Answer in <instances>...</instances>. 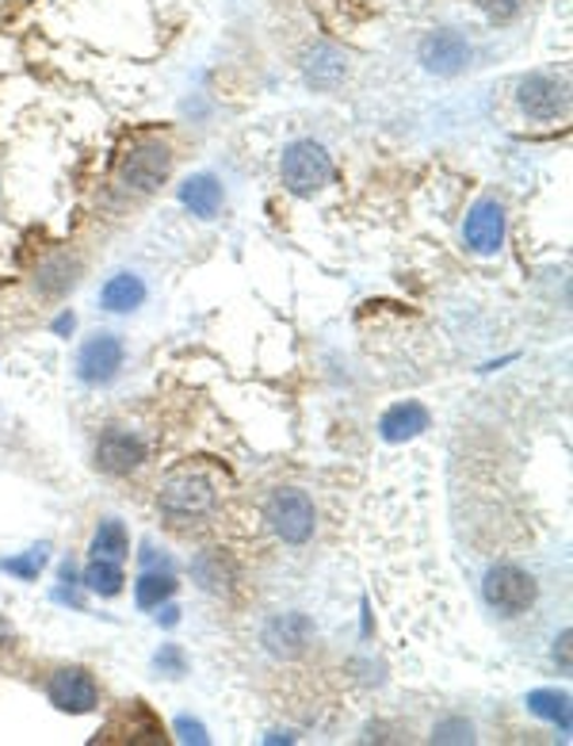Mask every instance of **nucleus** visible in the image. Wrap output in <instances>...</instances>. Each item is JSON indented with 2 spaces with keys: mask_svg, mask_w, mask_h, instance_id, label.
<instances>
[{
  "mask_svg": "<svg viewBox=\"0 0 573 746\" xmlns=\"http://www.w3.org/2000/svg\"><path fill=\"white\" fill-rule=\"evenodd\" d=\"M482 597H486V605L494 608L497 616L516 621V616H524L531 605H536L539 582H536V574H528L516 563H494L486 571V579H482Z\"/></svg>",
  "mask_w": 573,
  "mask_h": 746,
  "instance_id": "nucleus-1",
  "label": "nucleus"
},
{
  "mask_svg": "<svg viewBox=\"0 0 573 746\" xmlns=\"http://www.w3.org/2000/svg\"><path fill=\"white\" fill-rule=\"evenodd\" d=\"M218 505V491L207 475L199 471H176L161 483L157 494V509L165 513L168 520H199L207 513H214Z\"/></svg>",
  "mask_w": 573,
  "mask_h": 746,
  "instance_id": "nucleus-2",
  "label": "nucleus"
},
{
  "mask_svg": "<svg viewBox=\"0 0 573 746\" xmlns=\"http://www.w3.org/2000/svg\"><path fill=\"white\" fill-rule=\"evenodd\" d=\"M279 176H284L287 191L295 196H313L333 180V157L321 142L313 139H295L279 157Z\"/></svg>",
  "mask_w": 573,
  "mask_h": 746,
  "instance_id": "nucleus-3",
  "label": "nucleus"
},
{
  "mask_svg": "<svg viewBox=\"0 0 573 746\" xmlns=\"http://www.w3.org/2000/svg\"><path fill=\"white\" fill-rule=\"evenodd\" d=\"M264 520H268V528L279 536V540L298 548V544L310 540L313 528H318V509H313V502L306 491L279 486V491H272L268 502H264Z\"/></svg>",
  "mask_w": 573,
  "mask_h": 746,
  "instance_id": "nucleus-4",
  "label": "nucleus"
},
{
  "mask_svg": "<svg viewBox=\"0 0 573 746\" xmlns=\"http://www.w3.org/2000/svg\"><path fill=\"white\" fill-rule=\"evenodd\" d=\"M168 173H173V150H168L165 142L153 139V142H139V146L123 157V165H119V184L150 196V191H157L161 184L168 180Z\"/></svg>",
  "mask_w": 573,
  "mask_h": 746,
  "instance_id": "nucleus-5",
  "label": "nucleus"
},
{
  "mask_svg": "<svg viewBox=\"0 0 573 746\" xmlns=\"http://www.w3.org/2000/svg\"><path fill=\"white\" fill-rule=\"evenodd\" d=\"M126 349L115 333H92L77 352V380L88 387H108L123 372Z\"/></svg>",
  "mask_w": 573,
  "mask_h": 746,
  "instance_id": "nucleus-6",
  "label": "nucleus"
},
{
  "mask_svg": "<svg viewBox=\"0 0 573 746\" xmlns=\"http://www.w3.org/2000/svg\"><path fill=\"white\" fill-rule=\"evenodd\" d=\"M46 696L58 712H69V716H88L100 704V685L96 678L85 670V666H62V670L51 673L46 681Z\"/></svg>",
  "mask_w": 573,
  "mask_h": 746,
  "instance_id": "nucleus-7",
  "label": "nucleus"
},
{
  "mask_svg": "<svg viewBox=\"0 0 573 746\" xmlns=\"http://www.w3.org/2000/svg\"><path fill=\"white\" fill-rule=\"evenodd\" d=\"M417 58L421 66L436 77H455L471 66V43H466L463 31L455 28H436L421 39L417 46Z\"/></svg>",
  "mask_w": 573,
  "mask_h": 746,
  "instance_id": "nucleus-8",
  "label": "nucleus"
},
{
  "mask_svg": "<svg viewBox=\"0 0 573 746\" xmlns=\"http://www.w3.org/2000/svg\"><path fill=\"white\" fill-rule=\"evenodd\" d=\"M516 100H520L528 119L551 123V119H562L570 111V88L551 74H528L520 88H516Z\"/></svg>",
  "mask_w": 573,
  "mask_h": 746,
  "instance_id": "nucleus-9",
  "label": "nucleus"
},
{
  "mask_svg": "<svg viewBox=\"0 0 573 746\" xmlns=\"http://www.w3.org/2000/svg\"><path fill=\"white\" fill-rule=\"evenodd\" d=\"M145 463V440L131 429H108L96 440V468L108 475H131Z\"/></svg>",
  "mask_w": 573,
  "mask_h": 746,
  "instance_id": "nucleus-10",
  "label": "nucleus"
},
{
  "mask_svg": "<svg viewBox=\"0 0 573 746\" xmlns=\"http://www.w3.org/2000/svg\"><path fill=\"white\" fill-rule=\"evenodd\" d=\"M463 242L482 256H494L505 245V207L497 199H478L471 207L463 222Z\"/></svg>",
  "mask_w": 573,
  "mask_h": 746,
  "instance_id": "nucleus-11",
  "label": "nucleus"
},
{
  "mask_svg": "<svg viewBox=\"0 0 573 746\" xmlns=\"http://www.w3.org/2000/svg\"><path fill=\"white\" fill-rule=\"evenodd\" d=\"M313 621L306 613H279L264 624V647H268L276 659H298V655L310 647L313 639Z\"/></svg>",
  "mask_w": 573,
  "mask_h": 746,
  "instance_id": "nucleus-12",
  "label": "nucleus"
},
{
  "mask_svg": "<svg viewBox=\"0 0 573 746\" xmlns=\"http://www.w3.org/2000/svg\"><path fill=\"white\" fill-rule=\"evenodd\" d=\"M96 743H161V724L142 701H131L119 716H111Z\"/></svg>",
  "mask_w": 573,
  "mask_h": 746,
  "instance_id": "nucleus-13",
  "label": "nucleus"
},
{
  "mask_svg": "<svg viewBox=\"0 0 573 746\" xmlns=\"http://www.w3.org/2000/svg\"><path fill=\"white\" fill-rule=\"evenodd\" d=\"M429 425H432V414L425 403H398L378 417V437H383L386 445H406V440L421 437Z\"/></svg>",
  "mask_w": 573,
  "mask_h": 746,
  "instance_id": "nucleus-14",
  "label": "nucleus"
},
{
  "mask_svg": "<svg viewBox=\"0 0 573 746\" xmlns=\"http://www.w3.org/2000/svg\"><path fill=\"white\" fill-rule=\"evenodd\" d=\"M180 204L196 219H214L222 211V180L214 173H196L180 184Z\"/></svg>",
  "mask_w": 573,
  "mask_h": 746,
  "instance_id": "nucleus-15",
  "label": "nucleus"
},
{
  "mask_svg": "<svg viewBox=\"0 0 573 746\" xmlns=\"http://www.w3.org/2000/svg\"><path fill=\"white\" fill-rule=\"evenodd\" d=\"M344 77H349V58H344L337 46H318V51L310 54V62H306V81H310V88H318V92H333Z\"/></svg>",
  "mask_w": 573,
  "mask_h": 746,
  "instance_id": "nucleus-16",
  "label": "nucleus"
},
{
  "mask_svg": "<svg viewBox=\"0 0 573 746\" xmlns=\"http://www.w3.org/2000/svg\"><path fill=\"white\" fill-rule=\"evenodd\" d=\"M191 579L203 585L207 593H230L238 571H233V563L222 556V551L207 548V551H199V556L191 559Z\"/></svg>",
  "mask_w": 573,
  "mask_h": 746,
  "instance_id": "nucleus-17",
  "label": "nucleus"
},
{
  "mask_svg": "<svg viewBox=\"0 0 573 746\" xmlns=\"http://www.w3.org/2000/svg\"><path fill=\"white\" fill-rule=\"evenodd\" d=\"M142 303H145V284L134 276V272L111 276L100 292V307L111 310V315H131V310H139Z\"/></svg>",
  "mask_w": 573,
  "mask_h": 746,
  "instance_id": "nucleus-18",
  "label": "nucleus"
},
{
  "mask_svg": "<svg viewBox=\"0 0 573 746\" xmlns=\"http://www.w3.org/2000/svg\"><path fill=\"white\" fill-rule=\"evenodd\" d=\"M176 574L173 567H157V571H142V579L134 582V601L139 608H161V601H168L176 593Z\"/></svg>",
  "mask_w": 573,
  "mask_h": 746,
  "instance_id": "nucleus-19",
  "label": "nucleus"
},
{
  "mask_svg": "<svg viewBox=\"0 0 573 746\" xmlns=\"http://www.w3.org/2000/svg\"><path fill=\"white\" fill-rule=\"evenodd\" d=\"M131 556V536H126L123 520H100V528H96L92 536V559H115V563H123V559Z\"/></svg>",
  "mask_w": 573,
  "mask_h": 746,
  "instance_id": "nucleus-20",
  "label": "nucleus"
},
{
  "mask_svg": "<svg viewBox=\"0 0 573 746\" xmlns=\"http://www.w3.org/2000/svg\"><path fill=\"white\" fill-rule=\"evenodd\" d=\"M528 712H536L539 720H551L554 727H562V732L570 735V727H573L570 696L559 693V689H536V693H528Z\"/></svg>",
  "mask_w": 573,
  "mask_h": 746,
  "instance_id": "nucleus-21",
  "label": "nucleus"
},
{
  "mask_svg": "<svg viewBox=\"0 0 573 746\" xmlns=\"http://www.w3.org/2000/svg\"><path fill=\"white\" fill-rule=\"evenodd\" d=\"M123 563H115V559H92L85 571V585L92 593H100V597H115L119 590H123Z\"/></svg>",
  "mask_w": 573,
  "mask_h": 746,
  "instance_id": "nucleus-22",
  "label": "nucleus"
},
{
  "mask_svg": "<svg viewBox=\"0 0 573 746\" xmlns=\"http://www.w3.org/2000/svg\"><path fill=\"white\" fill-rule=\"evenodd\" d=\"M43 567H46V544L31 548L27 556H20V559H0V571L15 574V579H23V582L38 579V571H43Z\"/></svg>",
  "mask_w": 573,
  "mask_h": 746,
  "instance_id": "nucleus-23",
  "label": "nucleus"
},
{
  "mask_svg": "<svg viewBox=\"0 0 573 746\" xmlns=\"http://www.w3.org/2000/svg\"><path fill=\"white\" fill-rule=\"evenodd\" d=\"M432 743H474V724L466 716H448L432 727Z\"/></svg>",
  "mask_w": 573,
  "mask_h": 746,
  "instance_id": "nucleus-24",
  "label": "nucleus"
},
{
  "mask_svg": "<svg viewBox=\"0 0 573 746\" xmlns=\"http://www.w3.org/2000/svg\"><path fill=\"white\" fill-rule=\"evenodd\" d=\"M43 276H54V279H43L38 287H43L46 295H58V292H66V287L77 284V264L54 261V264H46V268H43Z\"/></svg>",
  "mask_w": 573,
  "mask_h": 746,
  "instance_id": "nucleus-25",
  "label": "nucleus"
},
{
  "mask_svg": "<svg viewBox=\"0 0 573 746\" xmlns=\"http://www.w3.org/2000/svg\"><path fill=\"white\" fill-rule=\"evenodd\" d=\"M494 23H513L524 12V0H474Z\"/></svg>",
  "mask_w": 573,
  "mask_h": 746,
  "instance_id": "nucleus-26",
  "label": "nucleus"
},
{
  "mask_svg": "<svg viewBox=\"0 0 573 746\" xmlns=\"http://www.w3.org/2000/svg\"><path fill=\"white\" fill-rule=\"evenodd\" d=\"M153 666H157L161 673H173V678H180L184 670H188V662H184V651L176 644H165L157 655H153Z\"/></svg>",
  "mask_w": 573,
  "mask_h": 746,
  "instance_id": "nucleus-27",
  "label": "nucleus"
},
{
  "mask_svg": "<svg viewBox=\"0 0 573 746\" xmlns=\"http://www.w3.org/2000/svg\"><path fill=\"white\" fill-rule=\"evenodd\" d=\"M173 732H176V739L180 743H199V746H207L211 743V735H207V727L199 724V720H188V716H180L173 724Z\"/></svg>",
  "mask_w": 573,
  "mask_h": 746,
  "instance_id": "nucleus-28",
  "label": "nucleus"
},
{
  "mask_svg": "<svg viewBox=\"0 0 573 746\" xmlns=\"http://www.w3.org/2000/svg\"><path fill=\"white\" fill-rule=\"evenodd\" d=\"M554 662H562V673L570 670V628L562 632L559 639H554Z\"/></svg>",
  "mask_w": 573,
  "mask_h": 746,
  "instance_id": "nucleus-29",
  "label": "nucleus"
},
{
  "mask_svg": "<svg viewBox=\"0 0 573 746\" xmlns=\"http://www.w3.org/2000/svg\"><path fill=\"white\" fill-rule=\"evenodd\" d=\"M73 326H77V318H73V315H62L58 322H54V333L66 337V333H73Z\"/></svg>",
  "mask_w": 573,
  "mask_h": 746,
  "instance_id": "nucleus-30",
  "label": "nucleus"
},
{
  "mask_svg": "<svg viewBox=\"0 0 573 746\" xmlns=\"http://www.w3.org/2000/svg\"><path fill=\"white\" fill-rule=\"evenodd\" d=\"M12 639H15V632H12V624L0 616V647H12Z\"/></svg>",
  "mask_w": 573,
  "mask_h": 746,
  "instance_id": "nucleus-31",
  "label": "nucleus"
},
{
  "mask_svg": "<svg viewBox=\"0 0 573 746\" xmlns=\"http://www.w3.org/2000/svg\"><path fill=\"white\" fill-rule=\"evenodd\" d=\"M157 621H161V624H165V628H173V624H176V621H180V608H176V605H168V608H165V613H161V616H157Z\"/></svg>",
  "mask_w": 573,
  "mask_h": 746,
  "instance_id": "nucleus-32",
  "label": "nucleus"
}]
</instances>
